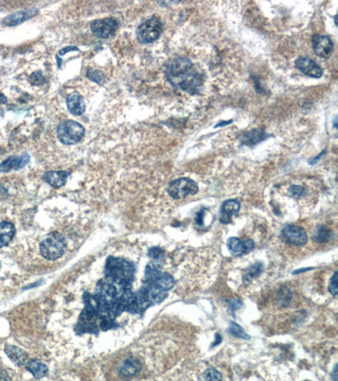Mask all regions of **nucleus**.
Returning <instances> with one entry per match:
<instances>
[{
  "mask_svg": "<svg viewBox=\"0 0 338 381\" xmlns=\"http://www.w3.org/2000/svg\"><path fill=\"white\" fill-rule=\"evenodd\" d=\"M313 270V268H307V269H301L299 271H296L293 274H299V273H302V272H305V271H311Z\"/></svg>",
  "mask_w": 338,
  "mask_h": 381,
  "instance_id": "34",
  "label": "nucleus"
},
{
  "mask_svg": "<svg viewBox=\"0 0 338 381\" xmlns=\"http://www.w3.org/2000/svg\"><path fill=\"white\" fill-rule=\"evenodd\" d=\"M30 161V155L27 153L21 156H12L4 160L0 164V172H9L10 170H19L26 166Z\"/></svg>",
  "mask_w": 338,
  "mask_h": 381,
  "instance_id": "12",
  "label": "nucleus"
},
{
  "mask_svg": "<svg viewBox=\"0 0 338 381\" xmlns=\"http://www.w3.org/2000/svg\"><path fill=\"white\" fill-rule=\"evenodd\" d=\"M282 238L286 243L294 246H303L308 240L307 234L304 229L298 225H286L282 231Z\"/></svg>",
  "mask_w": 338,
  "mask_h": 381,
  "instance_id": "7",
  "label": "nucleus"
},
{
  "mask_svg": "<svg viewBox=\"0 0 338 381\" xmlns=\"http://www.w3.org/2000/svg\"><path fill=\"white\" fill-rule=\"evenodd\" d=\"M29 82L33 85H42L45 82V78L42 75V72H36L31 75Z\"/></svg>",
  "mask_w": 338,
  "mask_h": 381,
  "instance_id": "27",
  "label": "nucleus"
},
{
  "mask_svg": "<svg viewBox=\"0 0 338 381\" xmlns=\"http://www.w3.org/2000/svg\"><path fill=\"white\" fill-rule=\"evenodd\" d=\"M204 210H201V211L197 213V215L195 216V222L198 224L199 225H203V217H204Z\"/></svg>",
  "mask_w": 338,
  "mask_h": 381,
  "instance_id": "32",
  "label": "nucleus"
},
{
  "mask_svg": "<svg viewBox=\"0 0 338 381\" xmlns=\"http://www.w3.org/2000/svg\"><path fill=\"white\" fill-rule=\"evenodd\" d=\"M4 351L6 355L9 357V359L17 366L21 367L23 365L26 364L27 362V354L25 351H23L22 349L15 345H7Z\"/></svg>",
  "mask_w": 338,
  "mask_h": 381,
  "instance_id": "17",
  "label": "nucleus"
},
{
  "mask_svg": "<svg viewBox=\"0 0 338 381\" xmlns=\"http://www.w3.org/2000/svg\"><path fill=\"white\" fill-rule=\"evenodd\" d=\"M37 13H38V10L36 9V8L19 11V12L12 14L9 17H7L3 20V24L4 26H17V25H20V24L24 22V21H26V20H30L33 17H36Z\"/></svg>",
  "mask_w": 338,
  "mask_h": 381,
  "instance_id": "11",
  "label": "nucleus"
},
{
  "mask_svg": "<svg viewBox=\"0 0 338 381\" xmlns=\"http://www.w3.org/2000/svg\"><path fill=\"white\" fill-rule=\"evenodd\" d=\"M7 98L4 95L0 93V105H3V104H6Z\"/></svg>",
  "mask_w": 338,
  "mask_h": 381,
  "instance_id": "33",
  "label": "nucleus"
},
{
  "mask_svg": "<svg viewBox=\"0 0 338 381\" xmlns=\"http://www.w3.org/2000/svg\"><path fill=\"white\" fill-rule=\"evenodd\" d=\"M26 368L36 379H41L48 373V367L38 360H30L26 362Z\"/></svg>",
  "mask_w": 338,
  "mask_h": 381,
  "instance_id": "20",
  "label": "nucleus"
},
{
  "mask_svg": "<svg viewBox=\"0 0 338 381\" xmlns=\"http://www.w3.org/2000/svg\"><path fill=\"white\" fill-rule=\"evenodd\" d=\"M71 51H79V49L75 46H68L66 48L61 49L59 51V55L63 56L65 55V54H67L68 52H71Z\"/></svg>",
  "mask_w": 338,
  "mask_h": 381,
  "instance_id": "31",
  "label": "nucleus"
},
{
  "mask_svg": "<svg viewBox=\"0 0 338 381\" xmlns=\"http://www.w3.org/2000/svg\"><path fill=\"white\" fill-rule=\"evenodd\" d=\"M232 121H224V122H221V124H218L215 127H221V126H225V125H228L229 123H231Z\"/></svg>",
  "mask_w": 338,
  "mask_h": 381,
  "instance_id": "35",
  "label": "nucleus"
},
{
  "mask_svg": "<svg viewBox=\"0 0 338 381\" xmlns=\"http://www.w3.org/2000/svg\"><path fill=\"white\" fill-rule=\"evenodd\" d=\"M240 209V203L237 200L230 199L223 202L220 214L221 224H228L231 222L232 217L236 215Z\"/></svg>",
  "mask_w": 338,
  "mask_h": 381,
  "instance_id": "14",
  "label": "nucleus"
},
{
  "mask_svg": "<svg viewBox=\"0 0 338 381\" xmlns=\"http://www.w3.org/2000/svg\"><path fill=\"white\" fill-rule=\"evenodd\" d=\"M289 192L293 197H301L304 193V189L302 186H292L290 187Z\"/></svg>",
  "mask_w": 338,
  "mask_h": 381,
  "instance_id": "30",
  "label": "nucleus"
},
{
  "mask_svg": "<svg viewBox=\"0 0 338 381\" xmlns=\"http://www.w3.org/2000/svg\"><path fill=\"white\" fill-rule=\"evenodd\" d=\"M263 271V265L261 264H255L249 268L246 271V274L244 275V280L247 283L253 278L258 277Z\"/></svg>",
  "mask_w": 338,
  "mask_h": 381,
  "instance_id": "24",
  "label": "nucleus"
},
{
  "mask_svg": "<svg viewBox=\"0 0 338 381\" xmlns=\"http://www.w3.org/2000/svg\"><path fill=\"white\" fill-rule=\"evenodd\" d=\"M118 28V22L113 17L95 20L91 22V30L96 36L100 38H108L116 33Z\"/></svg>",
  "mask_w": 338,
  "mask_h": 381,
  "instance_id": "6",
  "label": "nucleus"
},
{
  "mask_svg": "<svg viewBox=\"0 0 338 381\" xmlns=\"http://www.w3.org/2000/svg\"><path fill=\"white\" fill-rule=\"evenodd\" d=\"M66 244L65 238L58 233H53L46 238L40 245V253L48 260H56L65 254Z\"/></svg>",
  "mask_w": 338,
  "mask_h": 381,
  "instance_id": "3",
  "label": "nucleus"
},
{
  "mask_svg": "<svg viewBox=\"0 0 338 381\" xmlns=\"http://www.w3.org/2000/svg\"><path fill=\"white\" fill-rule=\"evenodd\" d=\"M69 173L60 170V171H47L43 175V180L49 183L50 186L55 188H59L65 186L67 181Z\"/></svg>",
  "mask_w": 338,
  "mask_h": 381,
  "instance_id": "16",
  "label": "nucleus"
},
{
  "mask_svg": "<svg viewBox=\"0 0 338 381\" xmlns=\"http://www.w3.org/2000/svg\"><path fill=\"white\" fill-rule=\"evenodd\" d=\"M86 76L88 79H90L92 82H96L97 84H104L106 82V76L104 73L101 71L94 70V69H89L86 72Z\"/></svg>",
  "mask_w": 338,
  "mask_h": 381,
  "instance_id": "23",
  "label": "nucleus"
},
{
  "mask_svg": "<svg viewBox=\"0 0 338 381\" xmlns=\"http://www.w3.org/2000/svg\"><path fill=\"white\" fill-rule=\"evenodd\" d=\"M165 75L170 84L174 88L187 91L190 94L197 93L203 84V74L195 68L187 58L178 57L167 64Z\"/></svg>",
  "mask_w": 338,
  "mask_h": 381,
  "instance_id": "1",
  "label": "nucleus"
},
{
  "mask_svg": "<svg viewBox=\"0 0 338 381\" xmlns=\"http://www.w3.org/2000/svg\"><path fill=\"white\" fill-rule=\"evenodd\" d=\"M84 128L76 121H63L57 127V136L61 144L73 145L80 143L84 137Z\"/></svg>",
  "mask_w": 338,
  "mask_h": 381,
  "instance_id": "2",
  "label": "nucleus"
},
{
  "mask_svg": "<svg viewBox=\"0 0 338 381\" xmlns=\"http://www.w3.org/2000/svg\"><path fill=\"white\" fill-rule=\"evenodd\" d=\"M147 284H150L153 287H156V289H158V290L167 291L174 287L175 280L173 279V277L171 274L165 273V272H161L159 275L156 277L152 282Z\"/></svg>",
  "mask_w": 338,
  "mask_h": 381,
  "instance_id": "18",
  "label": "nucleus"
},
{
  "mask_svg": "<svg viewBox=\"0 0 338 381\" xmlns=\"http://www.w3.org/2000/svg\"><path fill=\"white\" fill-rule=\"evenodd\" d=\"M203 379L205 381H220L221 380V375L215 368H210L205 370L203 375Z\"/></svg>",
  "mask_w": 338,
  "mask_h": 381,
  "instance_id": "26",
  "label": "nucleus"
},
{
  "mask_svg": "<svg viewBox=\"0 0 338 381\" xmlns=\"http://www.w3.org/2000/svg\"><path fill=\"white\" fill-rule=\"evenodd\" d=\"M265 133L263 131L259 130H254L251 132L246 134L244 137V141L245 144H255L259 143L260 141L263 140Z\"/></svg>",
  "mask_w": 338,
  "mask_h": 381,
  "instance_id": "22",
  "label": "nucleus"
},
{
  "mask_svg": "<svg viewBox=\"0 0 338 381\" xmlns=\"http://www.w3.org/2000/svg\"><path fill=\"white\" fill-rule=\"evenodd\" d=\"M312 45L316 54L323 59L329 58L333 51V42L326 35L315 34L312 37Z\"/></svg>",
  "mask_w": 338,
  "mask_h": 381,
  "instance_id": "8",
  "label": "nucleus"
},
{
  "mask_svg": "<svg viewBox=\"0 0 338 381\" xmlns=\"http://www.w3.org/2000/svg\"><path fill=\"white\" fill-rule=\"evenodd\" d=\"M163 33V24L156 17L141 23L136 30L137 39L141 43H150L158 39Z\"/></svg>",
  "mask_w": 338,
  "mask_h": 381,
  "instance_id": "4",
  "label": "nucleus"
},
{
  "mask_svg": "<svg viewBox=\"0 0 338 381\" xmlns=\"http://www.w3.org/2000/svg\"><path fill=\"white\" fill-rule=\"evenodd\" d=\"M228 332L229 334H231L232 336L237 337V338L244 339V340L250 339V336L245 332V330L239 325H237L235 322H231L230 327L228 329Z\"/></svg>",
  "mask_w": 338,
  "mask_h": 381,
  "instance_id": "25",
  "label": "nucleus"
},
{
  "mask_svg": "<svg viewBox=\"0 0 338 381\" xmlns=\"http://www.w3.org/2000/svg\"><path fill=\"white\" fill-rule=\"evenodd\" d=\"M163 250L160 248H152L148 252V256L155 260H160L163 257Z\"/></svg>",
  "mask_w": 338,
  "mask_h": 381,
  "instance_id": "29",
  "label": "nucleus"
},
{
  "mask_svg": "<svg viewBox=\"0 0 338 381\" xmlns=\"http://www.w3.org/2000/svg\"><path fill=\"white\" fill-rule=\"evenodd\" d=\"M296 68L304 75H309L314 78H320L323 74L321 68L313 59L307 57H299L296 60Z\"/></svg>",
  "mask_w": 338,
  "mask_h": 381,
  "instance_id": "9",
  "label": "nucleus"
},
{
  "mask_svg": "<svg viewBox=\"0 0 338 381\" xmlns=\"http://www.w3.org/2000/svg\"><path fill=\"white\" fill-rule=\"evenodd\" d=\"M66 105L68 111L74 115H82L85 111L84 98L77 91L68 95L66 99Z\"/></svg>",
  "mask_w": 338,
  "mask_h": 381,
  "instance_id": "13",
  "label": "nucleus"
},
{
  "mask_svg": "<svg viewBox=\"0 0 338 381\" xmlns=\"http://www.w3.org/2000/svg\"><path fill=\"white\" fill-rule=\"evenodd\" d=\"M332 238V232L325 225H318L313 233V239L318 243H324L330 241Z\"/></svg>",
  "mask_w": 338,
  "mask_h": 381,
  "instance_id": "21",
  "label": "nucleus"
},
{
  "mask_svg": "<svg viewBox=\"0 0 338 381\" xmlns=\"http://www.w3.org/2000/svg\"><path fill=\"white\" fill-rule=\"evenodd\" d=\"M140 369H141V364L140 361L133 358H130L121 363L118 373L119 375L124 378H129L137 375L140 371Z\"/></svg>",
  "mask_w": 338,
  "mask_h": 381,
  "instance_id": "15",
  "label": "nucleus"
},
{
  "mask_svg": "<svg viewBox=\"0 0 338 381\" xmlns=\"http://www.w3.org/2000/svg\"><path fill=\"white\" fill-rule=\"evenodd\" d=\"M198 189L195 181L189 178H179L170 182L168 192L172 199H181L188 196L195 195Z\"/></svg>",
  "mask_w": 338,
  "mask_h": 381,
  "instance_id": "5",
  "label": "nucleus"
},
{
  "mask_svg": "<svg viewBox=\"0 0 338 381\" xmlns=\"http://www.w3.org/2000/svg\"><path fill=\"white\" fill-rule=\"evenodd\" d=\"M329 291L333 296L338 295V272L336 271L333 276L331 278L330 285H329Z\"/></svg>",
  "mask_w": 338,
  "mask_h": 381,
  "instance_id": "28",
  "label": "nucleus"
},
{
  "mask_svg": "<svg viewBox=\"0 0 338 381\" xmlns=\"http://www.w3.org/2000/svg\"><path fill=\"white\" fill-rule=\"evenodd\" d=\"M16 234V228L10 222L0 223V248L10 243Z\"/></svg>",
  "mask_w": 338,
  "mask_h": 381,
  "instance_id": "19",
  "label": "nucleus"
},
{
  "mask_svg": "<svg viewBox=\"0 0 338 381\" xmlns=\"http://www.w3.org/2000/svg\"><path fill=\"white\" fill-rule=\"evenodd\" d=\"M228 250L234 256H241L244 254L249 253L254 247L253 241L251 239H246L242 241L239 238H229L227 242Z\"/></svg>",
  "mask_w": 338,
  "mask_h": 381,
  "instance_id": "10",
  "label": "nucleus"
}]
</instances>
